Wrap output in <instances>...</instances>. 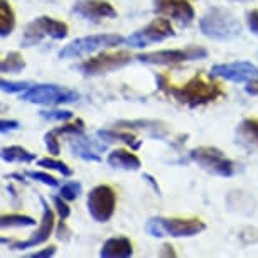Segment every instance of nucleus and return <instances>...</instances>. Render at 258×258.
<instances>
[{
	"instance_id": "obj_1",
	"label": "nucleus",
	"mask_w": 258,
	"mask_h": 258,
	"mask_svg": "<svg viewBox=\"0 0 258 258\" xmlns=\"http://www.w3.org/2000/svg\"><path fill=\"white\" fill-rule=\"evenodd\" d=\"M155 83H157V88L160 91H165V93H169L181 105L191 106V108L208 105V103H211V101H216L218 98L225 96V90L221 88L220 83L206 81L199 75L191 78V80L182 86L169 85L167 78L164 75L155 76Z\"/></svg>"
},
{
	"instance_id": "obj_2",
	"label": "nucleus",
	"mask_w": 258,
	"mask_h": 258,
	"mask_svg": "<svg viewBox=\"0 0 258 258\" xmlns=\"http://www.w3.org/2000/svg\"><path fill=\"white\" fill-rule=\"evenodd\" d=\"M199 29L209 39L228 41V39L240 36L241 24L226 9H211L199 21Z\"/></svg>"
},
{
	"instance_id": "obj_3",
	"label": "nucleus",
	"mask_w": 258,
	"mask_h": 258,
	"mask_svg": "<svg viewBox=\"0 0 258 258\" xmlns=\"http://www.w3.org/2000/svg\"><path fill=\"white\" fill-rule=\"evenodd\" d=\"M206 225L201 220L191 218H152L145 225V231L150 236L162 238V236H174V238H189L196 236L201 231H204Z\"/></svg>"
},
{
	"instance_id": "obj_4",
	"label": "nucleus",
	"mask_w": 258,
	"mask_h": 258,
	"mask_svg": "<svg viewBox=\"0 0 258 258\" xmlns=\"http://www.w3.org/2000/svg\"><path fill=\"white\" fill-rule=\"evenodd\" d=\"M189 160L198 164L209 174L220 177H230L236 174V164L228 159L220 149L216 147H196L189 152Z\"/></svg>"
},
{
	"instance_id": "obj_5",
	"label": "nucleus",
	"mask_w": 258,
	"mask_h": 258,
	"mask_svg": "<svg viewBox=\"0 0 258 258\" xmlns=\"http://www.w3.org/2000/svg\"><path fill=\"white\" fill-rule=\"evenodd\" d=\"M21 100L36 105H64L80 100V93L59 85H31L21 95Z\"/></svg>"
},
{
	"instance_id": "obj_6",
	"label": "nucleus",
	"mask_w": 258,
	"mask_h": 258,
	"mask_svg": "<svg viewBox=\"0 0 258 258\" xmlns=\"http://www.w3.org/2000/svg\"><path fill=\"white\" fill-rule=\"evenodd\" d=\"M68 31H70V27H68L66 22L56 21V19H52L49 16H41L31 24H27L26 32H24L22 37V47L36 46L44 37H51L59 41V39H64L68 36Z\"/></svg>"
},
{
	"instance_id": "obj_7",
	"label": "nucleus",
	"mask_w": 258,
	"mask_h": 258,
	"mask_svg": "<svg viewBox=\"0 0 258 258\" xmlns=\"http://www.w3.org/2000/svg\"><path fill=\"white\" fill-rule=\"evenodd\" d=\"M125 39L118 34H96V36H86L75 39L68 46H64L59 51V57L62 59H70V57H80L85 54H91L95 51H100L103 47H115L120 46Z\"/></svg>"
},
{
	"instance_id": "obj_8",
	"label": "nucleus",
	"mask_w": 258,
	"mask_h": 258,
	"mask_svg": "<svg viewBox=\"0 0 258 258\" xmlns=\"http://www.w3.org/2000/svg\"><path fill=\"white\" fill-rule=\"evenodd\" d=\"M172 36H174V27L169 19H154V21L147 24L144 29H140V31L134 32L132 36L126 37L125 42H126V46H130V47L142 49V47L157 44V42H162Z\"/></svg>"
},
{
	"instance_id": "obj_9",
	"label": "nucleus",
	"mask_w": 258,
	"mask_h": 258,
	"mask_svg": "<svg viewBox=\"0 0 258 258\" xmlns=\"http://www.w3.org/2000/svg\"><path fill=\"white\" fill-rule=\"evenodd\" d=\"M88 204V211L95 221L106 223L113 216L116 208V194L110 186L106 184H100V186L93 187L86 199Z\"/></svg>"
},
{
	"instance_id": "obj_10",
	"label": "nucleus",
	"mask_w": 258,
	"mask_h": 258,
	"mask_svg": "<svg viewBox=\"0 0 258 258\" xmlns=\"http://www.w3.org/2000/svg\"><path fill=\"white\" fill-rule=\"evenodd\" d=\"M208 56V51L204 47L191 46L187 49H162L139 54L137 59L145 64H179V62L203 59Z\"/></svg>"
},
{
	"instance_id": "obj_11",
	"label": "nucleus",
	"mask_w": 258,
	"mask_h": 258,
	"mask_svg": "<svg viewBox=\"0 0 258 258\" xmlns=\"http://www.w3.org/2000/svg\"><path fill=\"white\" fill-rule=\"evenodd\" d=\"M130 61H132V56L126 51L103 52V54L91 57V59H86L81 64H78V71L86 76L106 75L110 71L120 70V68L130 64Z\"/></svg>"
},
{
	"instance_id": "obj_12",
	"label": "nucleus",
	"mask_w": 258,
	"mask_h": 258,
	"mask_svg": "<svg viewBox=\"0 0 258 258\" xmlns=\"http://www.w3.org/2000/svg\"><path fill=\"white\" fill-rule=\"evenodd\" d=\"M209 76L233 83H248L258 78V66L250 61L223 62V64H214L209 71Z\"/></svg>"
},
{
	"instance_id": "obj_13",
	"label": "nucleus",
	"mask_w": 258,
	"mask_h": 258,
	"mask_svg": "<svg viewBox=\"0 0 258 258\" xmlns=\"http://www.w3.org/2000/svg\"><path fill=\"white\" fill-rule=\"evenodd\" d=\"M42 204V218L41 223H39V228L32 233V236L26 241H17L12 245V250H26V248H34L41 243H44L49 240V236L52 235V230H54V211L49 208V204L44 198L39 199Z\"/></svg>"
},
{
	"instance_id": "obj_14",
	"label": "nucleus",
	"mask_w": 258,
	"mask_h": 258,
	"mask_svg": "<svg viewBox=\"0 0 258 258\" xmlns=\"http://www.w3.org/2000/svg\"><path fill=\"white\" fill-rule=\"evenodd\" d=\"M154 12L172 19L181 26H189L196 16L187 0H154Z\"/></svg>"
},
{
	"instance_id": "obj_15",
	"label": "nucleus",
	"mask_w": 258,
	"mask_h": 258,
	"mask_svg": "<svg viewBox=\"0 0 258 258\" xmlns=\"http://www.w3.org/2000/svg\"><path fill=\"white\" fill-rule=\"evenodd\" d=\"M73 12L88 21H101V19H115L116 11L106 0H78Z\"/></svg>"
},
{
	"instance_id": "obj_16",
	"label": "nucleus",
	"mask_w": 258,
	"mask_h": 258,
	"mask_svg": "<svg viewBox=\"0 0 258 258\" xmlns=\"http://www.w3.org/2000/svg\"><path fill=\"white\" fill-rule=\"evenodd\" d=\"M134 255L132 241L125 236L108 238L100 250V256L103 258H128Z\"/></svg>"
},
{
	"instance_id": "obj_17",
	"label": "nucleus",
	"mask_w": 258,
	"mask_h": 258,
	"mask_svg": "<svg viewBox=\"0 0 258 258\" xmlns=\"http://www.w3.org/2000/svg\"><path fill=\"white\" fill-rule=\"evenodd\" d=\"M236 142L248 150H258V118H245L238 125Z\"/></svg>"
},
{
	"instance_id": "obj_18",
	"label": "nucleus",
	"mask_w": 258,
	"mask_h": 258,
	"mask_svg": "<svg viewBox=\"0 0 258 258\" xmlns=\"http://www.w3.org/2000/svg\"><path fill=\"white\" fill-rule=\"evenodd\" d=\"M106 162H108L110 167L113 169H123V170H137L140 169V159L130 150L125 149H115L111 150L106 157Z\"/></svg>"
},
{
	"instance_id": "obj_19",
	"label": "nucleus",
	"mask_w": 258,
	"mask_h": 258,
	"mask_svg": "<svg viewBox=\"0 0 258 258\" xmlns=\"http://www.w3.org/2000/svg\"><path fill=\"white\" fill-rule=\"evenodd\" d=\"M70 149L71 152L80 159L91 160V162H100V155L98 150L93 149V142L86 139H71L70 140Z\"/></svg>"
},
{
	"instance_id": "obj_20",
	"label": "nucleus",
	"mask_w": 258,
	"mask_h": 258,
	"mask_svg": "<svg viewBox=\"0 0 258 258\" xmlns=\"http://www.w3.org/2000/svg\"><path fill=\"white\" fill-rule=\"evenodd\" d=\"M16 29V12L7 0H0V37L11 36Z\"/></svg>"
},
{
	"instance_id": "obj_21",
	"label": "nucleus",
	"mask_w": 258,
	"mask_h": 258,
	"mask_svg": "<svg viewBox=\"0 0 258 258\" xmlns=\"http://www.w3.org/2000/svg\"><path fill=\"white\" fill-rule=\"evenodd\" d=\"M0 159L6 162H21V164H29L32 160H36V154L29 152L21 145H12V147H6L0 150Z\"/></svg>"
},
{
	"instance_id": "obj_22",
	"label": "nucleus",
	"mask_w": 258,
	"mask_h": 258,
	"mask_svg": "<svg viewBox=\"0 0 258 258\" xmlns=\"http://www.w3.org/2000/svg\"><path fill=\"white\" fill-rule=\"evenodd\" d=\"M98 137L106 140V142H123L130 145L134 150L140 147V140H137L135 135L128 132H121V130H98Z\"/></svg>"
},
{
	"instance_id": "obj_23",
	"label": "nucleus",
	"mask_w": 258,
	"mask_h": 258,
	"mask_svg": "<svg viewBox=\"0 0 258 258\" xmlns=\"http://www.w3.org/2000/svg\"><path fill=\"white\" fill-rule=\"evenodd\" d=\"M36 220L27 214H2L0 216V230L6 228H26V226H34Z\"/></svg>"
},
{
	"instance_id": "obj_24",
	"label": "nucleus",
	"mask_w": 258,
	"mask_h": 258,
	"mask_svg": "<svg viewBox=\"0 0 258 258\" xmlns=\"http://www.w3.org/2000/svg\"><path fill=\"white\" fill-rule=\"evenodd\" d=\"M26 68V61L21 52L12 51L0 59V73H19Z\"/></svg>"
},
{
	"instance_id": "obj_25",
	"label": "nucleus",
	"mask_w": 258,
	"mask_h": 258,
	"mask_svg": "<svg viewBox=\"0 0 258 258\" xmlns=\"http://www.w3.org/2000/svg\"><path fill=\"white\" fill-rule=\"evenodd\" d=\"M39 167H46V169H52V170H57L62 176H73V169L70 167L68 164L61 162L57 159H52V157H46V159H39L37 160Z\"/></svg>"
},
{
	"instance_id": "obj_26",
	"label": "nucleus",
	"mask_w": 258,
	"mask_h": 258,
	"mask_svg": "<svg viewBox=\"0 0 258 258\" xmlns=\"http://www.w3.org/2000/svg\"><path fill=\"white\" fill-rule=\"evenodd\" d=\"M29 86H31L29 81H7L0 78V91L4 93H24Z\"/></svg>"
},
{
	"instance_id": "obj_27",
	"label": "nucleus",
	"mask_w": 258,
	"mask_h": 258,
	"mask_svg": "<svg viewBox=\"0 0 258 258\" xmlns=\"http://www.w3.org/2000/svg\"><path fill=\"white\" fill-rule=\"evenodd\" d=\"M54 134L57 135H81L85 132V121L78 118L76 121H73V123H66L62 126H57V128L52 130Z\"/></svg>"
},
{
	"instance_id": "obj_28",
	"label": "nucleus",
	"mask_w": 258,
	"mask_h": 258,
	"mask_svg": "<svg viewBox=\"0 0 258 258\" xmlns=\"http://www.w3.org/2000/svg\"><path fill=\"white\" fill-rule=\"evenodd\" d=\"M81 194V184L78 181H70L66 184H62L59 196L64 198L66 201H75V199Z\"/></svg>"
},
{
	"instance_id": "obj_29",
	"label": "nucleus",
	"mask_w": 258,
	"mask_h": 258,
	"mask_svg": "<svg viewBox=\"0 0 258 258\" xmlns=\"http://www.w3.org/2000/svg\"><path fill=\"white\" fill-rule=\"evenodd\" d=\"M39 115L49 121H66L73 118V113L68 110H42L39 111Z\"/></svg>"
},
{
	"instance_id": "obj_30",
	"label": "nucleus",
	"mask_w": 258,
	"mask_h": 258,
	"mask_svg": "<svg viewBox=\"0 0 258 258\" xmlns=\"http://www.w3.org/2000/svg\"><path fill=\"white\" fill-rule=\"evenodd\" d=\"M26 176L34 179V181H37V182L46 184V186H51V187H56L57 186V179L49 176L47 172H41V170H27Z\"/></svg>"
},
{
	"instance_id": "obj_31",
	"label": "nucleus",
	"mask_w": 258,
	"mask_h": 258,
	"mask_svg": "<svg viewBox=\"0 0 258 258\" xmlns=\"http://www.w3.org/2000/svg\"><path fill=\"white\" fill-rule=\"evenodd\" d=\"M44 144H46V149L49 150V154L57 155L61 152V145H59V140H57V134H54L52 130L44 135Z\"/></svg>"
},
{
	"instance_id": "obj_32",
	"label": "nucleus",
	"mask_w": 258,
	"mask_h": 258,
	"mask_svg": "<svg viewBox=\"0 0 258 258\" xmlns=\"http://www.w3.org/2000/svg\"><path fill=\"white\" fill-rule=\"evenodd\" d=\"M52 201H54L56 211H57V214H59L61 220H68V218H70V214H71V209L66 204V199L61 198V196H54V198H52Z\"/></svg>"
},
{
	"instance_id": "obj_33",
	"label": "nucleus",
	"mask_w": 258,
	"mask_h": 258,
	"mask_svg": "<svg viewBox=\"0 0 258 258\" xmlns=\"http://www.w3.org/2000/svg\"><path fill=\"white\" fill-rule=\"evenodd\" d=\"M246 24H248V27H250V31H251L253 34H258V11L248 12V16H246Z\"/></svg>"
},
{
	"instance_id": "obj_34",
	"label": "nucleus",
	"mask_w": 258,
	"mask_h": 258,
	"mask_svg": "<svg viewBox=\"0 0 258 258\" xmlns=\"http://www.w3.org/2000/svg\"><path fill=\"white\" fill-rule=\"evenodd\" d=\"M19 128V121L17 120H0V134L12 132V130Z\"/></svg>"
},
{
	"instance_id": "obj_35",
	"label": "nucleus",
	"mask_w": 258,
	"mask_h": 258,
	"mask_svg": "<svg viewBox=\"0 0 258 258\" xmlns=\"http://www.w3.org/2000/svg\"><path fill=\"white\" fill-rule=\"evenodd\" d=\"M56 255V246H47L44 250H39L36 253H32L31 258H49Z\"/></svg>"
},
{
	"instance_id": "obj_36",
	"label": "nucleus",
	"mask_w": 258,
	"mask_h": 258,
	"mask_svg": "<svg viewBox=\"0 0 258 258\" xmlns=\"http://www.w3.org/2000/svg\"><path fill=\"white\" fill-rule=\"evenodd\" d=\"M246 93H248V95H253V96H256V95H258V80H251V81H248Z\"/></svg>"
},
{
	"instance_id": "obj_37",
	"label": "nucleus",
	"mask_w": 258,
	"mask_h": 258,
	"mask_svg": "<svg viewBox=\"0 0 258 258\" xmlns=\"http://www.w3.org/2000/svg\"><path fill=\"white\" fill-rule=\"evenodd\" d=\"M160 255H167V256H176V253H174L172 246H169V245H164V246H162V251H160Z\"/></svg>"
},
{
	"instance_id": "obj_38",
	"label": "nucleus",
	"mask_w": 258,
	"mask_h": 258,
	"mask_svg": "<svg viewBox=\"0 0 258 258\" xmlns=\"http://www.w3.org/2000/svg\"><path fill=\"white\" fill-rule=\"evenodd\" d=\"M144 179H147V181L152 184V187L155 189V192H160V189H159V186H157V182H155V179L150 176V174H144Z\"/></svg>"
},
{
	"instance_id": "obj_39",
	"label": "nucleus",
	"mask_w": 258,
	"mask_h": 258,
	"mask_svg": "<svg viewBox=\"0 0 258 258\" xmlns=\"http://www.w3.org/2000/svg\"><path fill=\"white\" fill-rule=\"evenodd\" d=\"M7 177H11V179H19L21 182H26V179H24V176H21V174H11V176H7Z\"/></svg>"
},
{
	"instance_id": "obj_40",
	"label": "nucleus",
	"mask_w": 258,
	"mask_h": 258,
	"mask_svg": "<svg viewBox=\"0 0 258 258\" xmlns=\"http://www.w3.org/2000/svg\"><path fill=\"white\" fill-rule=\"evenodd\" d=\"M0 243H9L7 238H0Z\"/></svg>"
}]
</instances>
